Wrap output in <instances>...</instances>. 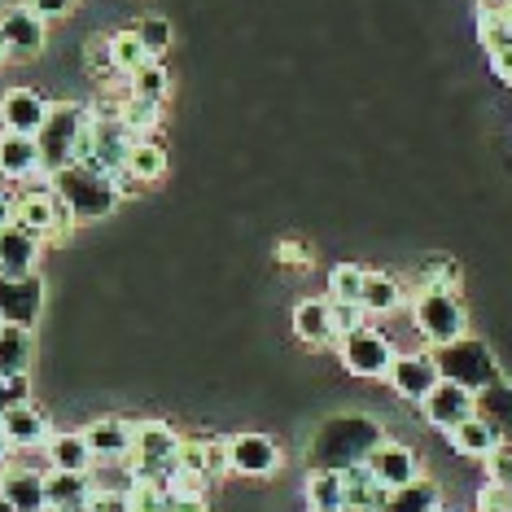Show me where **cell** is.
Here are the masks:
<instances>
[{
    "label": "cell",
    "mask_w": 512,
    "mask_h": 512,
    "mask_svg": "<svg viewBox=\"0 0 512 512\" xmlns=\"http://www.w3.org/2000/svg\"><path fill=\"white\" fill-rule=\"evenodd\" d=\"M386 438L377 421L368 416H329L316 434H311V447H307V464L311 469H351V464H364L372 456V447Z\"/></svg>",
    "instance_id": "obj_1"
},
{
    "label": "cell",
    "mask_w": 512,
    "mask_h": 512,
    "mask_svg": "<svg viewBox=\"0 0 512 512\" xmlns=\"http://www.w3.org/2000/svg\"><path fill=\"white\" fill-rule=\"evenodd\" d=\"M49 184H53V197H62V202L75 211V219H106L114 206L123 202L106 171L84 167V162L62 167L57 176H49Z\"/></svg>",
    "instance_id": "obj_2"
},
{
    "label": "cell",
    "mask_w": 512,
    "mask_h": 512,
    "mask_svg": "<svg viewBox=\"0 0 512 512\" xmlns=\"http://www.w3.org/2000/svg\"><path fill=\"white\" fill-rule=\"evenodd\" d=\"M429 359H434V368H438V377L442 381H456V386L464 390H486L491 381H499V364H495V355H491V346L482 342V337H456V342H442L429 351Z\"/></svg>",
    "instance_id": "obj_3"
},
{
    "label": "cell",
    "mask_w": 512,
    "mask_h": 512,
    "mask_svg": "<svg viewBox=\"0 0 512 512\" xmlns=\"http://www.w3.org/2000/svg\"><path fill=\"white\" fill-rule=\"evenodd\" d=\"M84 127H88V110L84 106H75V101H57V106H49V119H44V127L36 132L44 176H57L62 167H71Z\"/></svg>",
    "instance_id": "obj_4"
},
{
    "label": "cell",
    "mask_w": 512,
    "mask_h": 512,
    "mask_svg": "<svg viewBox=\"0 0 512 512\" xmlns=\"http://www.w3.org/2000/svg\"><path fill=\"white\" fill-rule=\"evenodd\" d=\"M176 451L180 434L162 421H141L127 451V477H149V482H171L176 473Z\"/></svg>",
    "instance_id": "obj_5"
},
{
    "label": "cell",
    "mask_w": 512,
    "mask_h": 512,
    "mask_svg": "<svg viewBox=\"0 0 512 512\" xmlns=\"http://www.w3.org/2000/svg\"><path fill=\"white\" fill-rule=\"evenodd\" d=\"M412 324L421 329L429 346H442L469 333V311H464L460 294H451V289H421L412 298Z\"/></svg>",
    "instance_id": "obj_6"
},
{
    "label": "cell",
    "mask_w": 512,
    "mask_h": 512,
    "mask_svg": "<svg viewBox=\"0 0 512 512\" xmlns=\"http://www.w3.org/2000/svg\"><path fill=\"white\" fill-rule=\"evenodd\" d=\"M337 355H342L346 372H355V377H386L394 364V342L381 329L364 324V329L346 333L342 342H337Z\"/></svg>",
    "instance_id": "obj_7"
},
{
    "label": "cell",
    "mask_w": 512,
    "mask_h": 512,
    "mask_svg": "<svg viewBox=\"0 0 512 512\" xmlns=\"http://www.w3.org/2000/svg\"><path fill=\"white\" fill-rule=\"evenodd\" d=\"M40 307H44V285H40L36 272L31 276H5L0 272V320L31 329V324L40 320Z\"/></svg>",
    "instance_id": "obj_8"
},
{
    "label": "cell",
    "mask_w": 512,
    "mask_h": 512,
    "mask_svg": "<svg viewBox=\"0 0 512 512\" xmlns=\"http://www.w3.org/2000/svg\"><path fill=\"white\" fill-rule=\"evenodd\" d=\"M421 416L434 429H442V434H451L456 425L477 416V399H473V390L456 386V381H438V386L429 390V399L421 403Z\"/></svg>",
    "instance_id": "obj_9"
},
{
    "label": "cell",
    "mask_w": 512,
    "mask_h": 512,
    "mask_svg": "<svg viewBox=\"0 0 512 512\" xmlns=\"http://www.w3.org/2000/svg\"><path fill=\"white\" fill-rule=\"evenodd\" d=\"M0 429H5V438L14 442V451H36V447H49L53 438V421L44 407H36L31 399L14 403L5 416H0Z\"/></svg>",
    "instance_id": "obj_10"
},
{
    "label": "cell",
    "mask_w": 512,
    "mask_h": 512,
    "mask_svg": "<svg viewBox=\"0 0 512 512\" xmlns=\"http://www.w3.org/2000/svg\"><path fill=\"white\" fill-rule=\"evenodd\" d=\"M281 447L267 434H232L228 438V469L246 477H267L281 469Z\"/></svg>",
    "instance_id": "obj_11"
},
{
    "label": "cell",
    "mask_w": 512,
    "mask_h": 512,
    "mask_svg": "<svg viewBox=\"0 0 512 512\" xmlns=\"http://www.w3.org/2000/svg\"><path fill=\"white\" fill-rule=\"evenodd\" d=\"M386 381L394 386V394H399V399L425 403L429 390H434L442 377H438V368H434V359H429V355H394Z\"/></svg>",
    "instance_id": "obj_12"
},
{
    "label": "cell",
    "mask_w": 512,
    "mask_h": 512,
    "mask_svg": "<svg viewBox=\"0 0 512 512\" xmlns=\"http://www.w3.org/2000/svg\"><path fill=\"white\" fill-rule=\"evenodd\" d=\"M0 40L9 57H36L44 49V18L31 5H14L0 14Z\"/></svg>",
    "instance_id": "obj_13"
},
{
    "label": "cell",
    "mask_w": 512,
    "mask_h": 512,
    "mask_svg": "<svg viewBox=\"0 0 512 512\" xmlns=\"http://www.w3.org/2000/svg\"><path fill=\"white\" fill-rule=\"evenodd\" d=\"M368 469L377 473V482L386 486V491H399V486H407V482H416V477H421V464H416L412 447H403V442H390V438H381L377 447H372Z\"/></svg>",
    "instance_id": "obj_14"
},
{
    "label": "cell",
    "mask_w": 512,
    "mask_h": 512,
    "mask_svg": "<svg viewBox=\"0 0 512 512\" xmlns=\"http://www.w3.org/2000/svg\"><path fill=\"white\" fill-rule=\"evenodd\" d=\"M44 119H49V101H44L36 88H9L5 97H0V123H5V132L36 136Z\"/></svg>",
    "instance_id": "obj_15"
},
{
    "label": "cell",
    "mask_w": 512,
    "mask_h": 512,
    "mask_svg": "<svg viewBox=\"0 0 512 512\" xmlns=\"http://www.w3.org/2000/svg\"><path fill=\"white\" fill-rule=\"evenodd\" d=\"M40 263V237L22 224L0 228V272L5 276H31Z\"/></svg>",
    "instance_id": "obj_16"
},
{
    "label": "cell",
    "mask_w": 512,
    "mask_h": 512,
    "mask_svg": "<svg viewBox=\"0 0 512 512\" xmlns=\"http://www.w3.org/2000/svg\"><path fill=\"white\" fill-rule=\"evenodd\" d=\"M92 495H97V482H92L88 473H62V469L44 473V499H49L53 512L84 508V504H92Z\"/></svg>",
    "instance_id": "obj_17"
},
{
    "label": "cell",
    "mask_w": 512,
    "mask_h": 512,
    "mask_svg": "<svg viewBox=\"0 0 512 512\" xmlns=\"http://www.w3.org/2000/svg\"><path fill=\"white\" fill-rule=\"evenodd\" d=\"M40 145L36 136H22V132H0V176L9 180H31L40 176Z\"/></svg>",
    "instance_id": "obj_18"
},
{
    "label": "cell",
    "mask_w": 512,
    "mask_h": 512,
    "mask_svg": "<svg viewBox=\"0 0 512 512\" xmlns=\"http://www.w3.org/2000/svg\"><path fill=\"white\" fill-rule=\"evenodd\" d=\"M342 486H346V504L342 512H381V504H386V486L377 482V473L364 464H351V469H342Z\"/></svg>",
    "instance_id": "obj_19"
},
{
    "label": "cell",
    "mask_w": 512,
    "mask_h": 512,
    "mask_svg": "<svg viewBox=\"0 0 512 512\" xmlns=\"http://www.w3.org/2000/svg\"><path fill=\"white\" fill-rule=\"evenodd\" d=\"M294 333L307 346L337 342V333H333V302L329 298H302L294 307Z\"/></svg>",
    "instance_id": "obj_20"
},
{
    "label": "cell",
    "mask_w": 512,
    "mask_h": 512,
    "mask_svg": "<svg viewBox=\"0 0 512 512\" xmlns=\"http://www.w3.org/2000/svg\"><path fill=\"white\" fill-rule=\"evenodd\" d=\"M0 495L9 499L18 512H44V473L36 469H0Z\"/></svg>",
    "instance_id": "obj_21"
},
{
    "label": "cell",
    "mask_w": 512,
    "mask_h": 512,
    "mask_svg": "<svg viewBox=\"0 0 512 512\" xmlns=\"http://www.w3.org/2000/svg\"><path fill=\"white\" fill-rule=\"evenodd\" d=\"M84 438H88L92 456H97L101 464H110V460H127L136 429L127 425V421H114V416H106V421H92V425L84 429Z\"/></svg>",
    "instance_id": "obj_22"
},
{
    "label": "cell",
    "mask_w": 512,
    "mask_h": 512,
    "mask_svg": "<svg viewBox=\"0 0 512 512\" xmlns=\"http://www.w3.org/2000/svg\"><path fill=\"white\" fill-rule=\"evenodd\" d=\"M44 456H49V469H62V473H88L97 464L84 434H53Z\"/></svg>",
    "instance_id": "obj_23"
},
{
    "label": "cell",
    "mask_w": 512,
    "mask_h": 512,
    "mask_svg": "<svg viewBox=\"0 0 512 512\" xmlns=\"http://www.w3.org/2000/svg\"><path fill=\"white\" fill-rule=\"evenodd\" d=\"M447 438H451V447H456L460 456H473V460H486L499 442H504V434H499L495 425H486L482 416H469V421L456 425Z\"/></svg>",
    "instance_id": "obj_24"
},
{
    "label": "cell",
    "mask_w": 512,
    "mask_h": 512,
    "mask_svg": "<svg viewBox=\"0 0 512 512\" xmlns=\"http://www.w3.org/2000/svg\"><path fill=\"white\" fill-rule=\"evenodd\" d=\"M438 504H442V491H438L434 477H416V482L390 491L386 504H381V512H434Z\"/></svg>",
    "instance_id": "obj_25"
},
{
    "label": "cell",
    "mask_w": 512,
    "mask_h": 512,
    "mask_svg": "<svg viewBox=\"0 0 512 512\" xmlns=\"http://www.w3.org/2000/svg\"><path fill=\"white\" fill-rule=\"evenodd\" d=\"M31 372V329L5 324L0 329V377H27Z\"/></svg>",
    "instance_id": "obj_26"
},
{
    "label": "cell",
    "mask_w": 512,
    "mask_h": 512,
    "mask_svg": "<svg viewBox=\"0 0 512 512\" xmlns=\"http://www.w3.org/2000/svg\"><path fill=\"white\" fill-rule=\"evenodd\" d=\"M359 307H364L368 316H394V311L403 307V285L394 281V276H386V272H368Z\"/></svg>",
    "instance_id": "obj_27"
},
{
    "label": "cell",
    "mask_w": 512,
    "mask_h": 512,
    "mask_svg": "<svg viewBox=\"0 0 512 512\" xmlns=\"http://www.w3.org/2000/svg\"><path fill=\"white\" fill-rule=\"evenodd\" d=\"M307 504L311 512H342L346 504V486L337 469H311L307 477Z\"/></svg>",
    "instance_id": "obj_28"
},
{
    "label": "cell",
    "mask_w": 512,
    "mask_h": 512,
    "mask_svg": "<svg viewBox=\"0 0 512 512\" xmlns=\"http://www.w3.org/2000/svg\"><path fill=\"white\" fill-rule=\"evenodd\" d=\"M473 399H477V416H482L486 425H495L499 434H504V429H512V386H508L504 377L491 381L486 390H477Z\"/></svg>",
    "instance_id": "obj_29"
},
{
    "label": "cell",
    "mask_w": 512,
    "mask_h": 512,
    "mask_svg": "<svg viewBox=\"0 0 512 512\" xmlns=\"http://www.w3.org/2000/svg\"><path fill=\"white\" fill-rule=\"evenodd\" d=\"M14 224H22L27 232H36L40 241H49V228H53V189H40V193L18 197Z\"/></svg>",
    "instance_id": "obj_30"
},
{
    "label": "cell",
    "mask_w": 512,
    "mask_h": 512,
    "mask_svg": "<svg viewBox=\"0 0 512 512\" xmlns=\"http://www.w3.org/2000/svg\"><path fill=\"white\" fill-rule=\"evenodd\" d=\"M127 171H132L141 184L162 180V171H167V149H162L158 141H141V136H136L132 154H127Z\"/></svg>",
    "instance_id": "obj_31"
},
{
    "label": "cell",
    "mask_w": 512,
    "mask_h": 512,
    "mask_svg": "<svg viewBox=\"0 0 512 512\" xmlns=\"http://www.w3.org/2000/svg\"><path fill=\"white\" fill-rule=\"evenodd\" d=\"M110 62H114V75H127V79H132L145 62H154V57L145 53V44H141V36H136V31H119V36H110Z\"/></svg>",
    "instance_id": "obj_32"
},
{
    "label": "cell",
    "mask_w": 512,
    "mask_h": 512,
    "mask_svg": "<svg viewBox=\"0 0 512 512\" xmlns=\"http://www.w3.org/2000/svg\"><path fill=\"white\" fill-rule=\"evenodd\" d=\"M364 267H355V263H337L333 272H329V298L333 302H359L364 298Z\"/></svg>",
    "instance_id": "obj_33"
},
{
    "label": "cell",
    "mask_w": 512,
    "mask_h": 512,
    "mask_svg": "<svg viewBox=\"0 0 512 512\" xmlns=\"http://www.w3.org/2000/svg\"><path fill=\"white\" fill-rule=\"evenodd\" d=\"M158 101H145V97H136L132 88L123 92V101H119V119L132 127V132H149V127H158Z\"/></svg>",
    "instance_id": "obj_34"
},
{
    "label": "cell",
    "mask_w": 512,
    "mask_h": 512,
    "mask_svg": "<svg viewBox=\"0 0 512 512\" xmlns=\"http://www.w3.org/2000/svg\"><path fill=\"white\" fill-rule=\"evenodd\" d=\"M176 469H189V473H215V442H206V438H180Z\"/></svg>",
    "instance_id": "obj_35"
},
{
    "label": "cell",
    "mask_w": 512,
    "mask_h": 512,
    "mask_svg": "<svg viewBox=\"0 0 512 512\" xmlns=\"http://www.w3.org/2000/svg\"><path fill=\"white\" fill-rule=\"evenodd\" d=\"M132 92H136V97L158 101V106H162V97H167V92H171V79H167V71H162L158 62H145L141 71L132 75Z\"/></svg>",
    "instance_id": "obj_36"
},
{
    "label": "cell",
    "mask_w": 512,
    "mask_h": 512,
    "mask_svg": "<svg viewBox=\"0 0 512 512\" xmlns=\"http://www.w3.org/2000/svg\"><path fill=\"white\" fill-rule=\"evenodd\" d=\"M477 36H482L486 53H499L512 44V22L508 14H477Z\"/></svg>",
    "instance_id": "obj_37"
},
{
    "label": "cell",
    "mask_w": 512,
    "mask_h": 512,
    "mask_svg": "<svg viewBox=\"0 0 512 512\" xmlns=\"http://www.w3.org/2000/svg\"><path fill=\"white\" fill-rule=\"evenodd\" d=\"M136 36H141L145 53L158 62V57L171 49V22L167 18H141V22H136Z\"/></svg>",
    "instance_id": "obj_38"
},
{
    "label": "cell",
    "mask_w": 512,
    "mask_h": 512,
    "mask_svg": "<svg viewBox=\"0 0 512 512\" xmlns=\"http://www.w3.org/2000/svg\"><path fill=\"white\" fill-rule=\"evenodd\" d=\"M421 289H451V294H456L460 289V267L451 259H429L421 267Z\"/></svg>",
    "instance_id": "obj_39"
},
{
    "label": "cell",
    "mask_w": 512,
    "mask_h": 512,
    "mask_svg": "<svg viewBox=\"0 0 512 512\" xmlns=\"http://www.w3.org/2000/svg\"><path fill=\"white\" fill-rule=\"evenodd\" d=\"M333 302V298H329ZM368 324V311L359 307V302H333V333H337V342H342L346 333H355V329H364Z\"/></svg>",
    "instance_id": "obj_40"
},
{
    "label": "cell",
    "mask_w": 512,
    "mask_h": 512,
    "mask_svg": "<svg viewBox=\"0 0 512 512\" xmlns=\"http://www.w3.org/2000/svg\"><path fill=\"white\" fill-rule=\"evenodd\" d=\"M482 464H486V482L512 486V442H499V447H495Z\"/></svg>",
    "instance_id": "obj_41"
},
{
    "label": "cell",
    "mask_w": 512,
    "mask_h": 512,
    "mask_svg": "<svg viewBox=\"0 0 512 512\" xmlns=\"http://www.w3.org/2000/svg\"><path fill=\"white\" fill-rule=\"evenodd\" d=\"M477 512H512V486L486 482L482 491H477Z\"/></svg>",
    "instance_id": "obj_42"
},
{
    "label": "cell",
    "mask_w": 512,
    "mask_h": 512,
    "mask_svg": "<svg viewBox=\"0 0 512 512\" xmlns=\"http://www.w3.org/2000/svg\"><path fill=\"white\" fill-rule=\"evenodd\" d=\"M22 399H31L27 377H0V416H5L14 403H22Z\"/></svg>",
    "instance_id": "obj_43"
},
{
    "label": "cell",
    "mask_w": 512,
    "mask_h": 512,
    "mask_svg": "<svg viewBox=\"0 0 512 512\" xmlns=\"http://www.w3.org/2000/svg\"><path fill=\"white\" fill-rule=\"evenodd\" d=\"M92 512H132V495L127 491H97L92 495Z\"/></svg>",
    "instance_id": "obj_44"
},
{
    "label": "cell",
    "mask_w": 512,
    "mask_h": 512,
    "mask_svg": "<svg viewBox=\"0 0 512 512\" xmlns=\"http://www.w3.org/2000/svg\"><path fill=\"white\" fill-rule=\"evenodd\" d=\"M75 5H79V0H31V9H36L44 22H49V18H66Z\"/></svg>",
    "instance_id": "obj_45"
},
{
    "label": "cell",
    "mask_w": 512,
    "mask_h": 512,
    "mask_svg": "<svg viewBox=\"0 0 512 512\" xmlns=\"http://www.w3.org/2000/svg\"><path fill=\"white\" fill-rule=\"evenodd\" d=\"M88 62H92V71H114V62H110V40H88Z\"/></svg>",
    "instance_id": "obj_46"
},
{
    "label": "cell",
    "mask_w": 512,
    "mask_h": 512,
    "mask_svg": "<svg viewBox=\"0 0 512 512\" xmlns=\"http://www.w3.org/2000/svg\"><path fill=\"white\" fill-rule=\"evenodd\" d=\"M491 71L504 79V84H512V44L508 49H499V53H491Z\"/></svg>",
    "instance_id": "obj_47"
},
{
    "label": "cell",
    "mask_w": 512,
    "mask_h": 512,
    "mask_svg": "<svg viewBox=\"0 0 512 512\" xmlns=\"http://www.w3.org/2000/svg\"><path fill=\"white\" fill-rule=\"evenodd\" d=\"M110 180H114V189H119V197H132L136 189H141V180H136V176H132V171H127V167L119 171V176H110Z\"/></svg>",
    "instance_id": "obj_48"
},
{
    "label": "cell",
    "mask_w": 512,
    "mask_h": 512,
    "mask_svg": "<svg viewBox=\"0 0 512 512\" xmlns=\"http://www.w3.org/2000/svg\"><path fill=\"white\" fill-rule=\"evenodd\" d=\"M14 215H18V197L0 193V228H9V224H14Z\"/></svg>",
    "instance_id": "obj_49"
},
{
    "label": "cell",
    "mask_w": 512,
    "mask_h": 512,
    "mask_svg": "<svg viewBox=\"0 0 512 512\" xmlns=\"http://www.w3.org/2000/svg\"><path fill=\"white\" fill-rule=\"evenodd\" d=\"M276 254H281L285 263H307V250H302V246H281Z\"/></svg>",
    "instance_id": "obj_50"
},
{
    "label": "cell",
    "mask_w": 512,
    "mask_h": 512,
    "mask_svg": "<svg viewBox=\"0 0 512 512\" xmlns=\"http://www.w3.org/2000/svg\"><path fill=\"white\" fill-rule=\"evenodd\" d=\"M9 456H14V442H9V438H5V429H0V469L9 464Z\"/></svg>",
    "instance_id": "obj_51"
},
{
    "label": "cell",
    "mask_w": 512,
    "mask_h": 512,
    "mask_svg": "<svg viewBox=\"0 0 512 512\" xmlns=\"http://www.w3.org/2000/svg\"><path fill=\"white\" fill-rule=\"evenodd\" d=\"M0 512H18V508H14V504H9V499H5V495H0Z\"/></svg>",
    "instance_id": "obj_52"
},
{
    "label": "cell",
    "mask_w": 512,
    "mask_h": 512,
    "mask_svg": "<svg viewBox=\"0 0 512 512\" xmlns=\"http://www.w3.org/2000/svg\"><path fill=\"white\" fill-rule=\"evenodd\" d=\"M5 57H9V49H5V40H0V62H5Z\"/></svg>",
    "instance_id": "obj_53"
},
{
    "label": "cell",
    "mask_w": 512,
    "mask_h": 512,
    "mask_svg": "<svg viewBox=\"0 0 512 512\" xmlns=\"http://www.w3.org/2000/svg\"><path fill=\"white\" fill-rule=\"evenodd\" d=\"M71 512H92V504H84V508H71Z\"/></svg>",
    "instance_id": "obj_54"
},
{
    "label": "cell",
    "mask_w": 512,
    "mask_h": 512,
    "mask_svg": "<svg viewBox=\"0 0 512 512\" xmlns=\"http://www.w3.org/2000/svg\"><path fill=\"white\" fill-rule=\"evenodd\" d=\"M434 512H447V508H442V504H438V508H434Z\"/></svg>",
    "instance_id": "obj_55"
},
{
    "label": "cell",
    "mask_w": 512,
    "mask_h": 512,
    "mask_svg": "<svg viewBox=\"0 0 512 512\" xmlns=\"http://www.w3.org/2000/svg\"><path fill=\"white\" fill-rule=\"evenodd\" d=\"M0 329H5V320H0Z\"/></svg>",
    "instance_id": "obj_56"
},
{
    "label": "cell",
    "mask_w": 512,
    "mask_h": 512,
    "mask_svg": "<svg viewBox=\"0 0 512 512\" xmlns=\"http://www.w3.org/2000/svg\"><path fill=\"white\" fill-rule=\"evenodd\" d=\"M44 512H53V508H44Z\"/></svg>",
    "instance_id": "obj_57"
}]
</instances>
